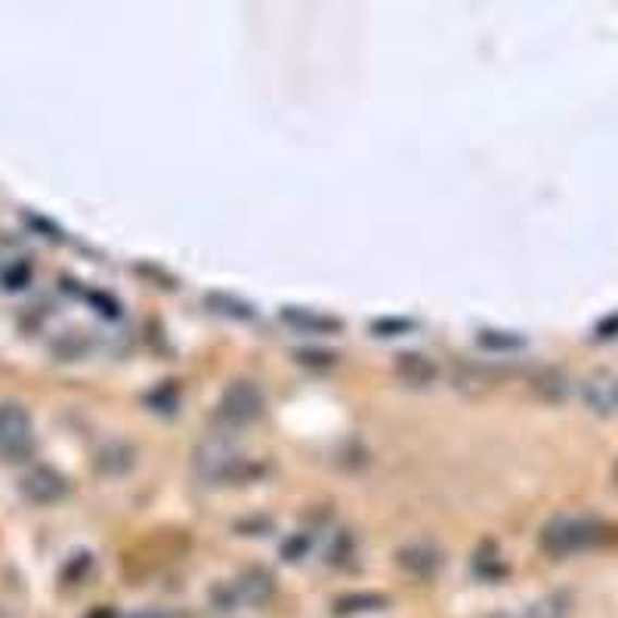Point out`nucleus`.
I'll use <instances>...</instances> for the list:
<instances>
[{
  "label": "nucleus",
  "mask_w": 618,
  "mask_h": 618,
  "mask_svg": "<svg viewBox=\"0 0 618 618\" xmlns=\"http://www.w3.org/2000/svg\"><path fill=\"white\" fill-rule=\"evenodd\" d=\"M193 473L195 480L205 485H238L257 480L263 473V467L248 461L238 443L223 430V433L205 436L195 445Z\"/></svg>",
  "instance_id": "1"
},
{
  "label": "nucleus",
  "mask_w": 618,
  "mask_h": 618,
  "mask_svg": "<svg viewBox=\"0 0 618 618\" xmlns=\"http://www.w3.org/2000/svg\"><path fill=\"white\" fill-rule=\"evenodd\" d=\"M353 554H356V539L349 535L347 529L334 532V539H331L329 544V557H325V560H329L331 566H347Z\"/></svg>",
  "instance_id": "16"
},
{
  "label": "nucleus",
  "mask_w": 618,
  "mask_h": 618,
  "mask_svg": "<svg viewBox=\"0 0 618 618\" xmlns=\"http://www.w3.org/2000/svg\"><path fill=\"white\" fill-rule=\"evenodd\" d=\"M205 304H208L213 312L238 319V322H251V319H257V309H254L251 304H245V300H238V297H230V294H208Z\"/></svg>",
  "instance_id": "12"
},
{
  "label": "nucleus",
  "mask_w": 618,
  "mask_h": 618,
  "mask_svg": "<svg viewBox=\"0 0 618 618\" xmlns=\"http://www.w3.org/2000/svg\"><path fill=\"white\" fill-rule=\"evenodd\" d=\"M232 584H235V594L242 600V609L245 606L260 609V606H267L275 597V579H272L270 569H263V566L245 569L238 579H232Z\"/></svg>",
  "instance_id": "7"
},
{
  "label": "nucleus",
  "mask_w": 618,
  "mask_h": 618,
  "mask_svg": "<svg viewBox=\"0 0 618 618\" xmlns=\"http://www.w3.org/2000/svg\"><path fill=\"white\" fill-rule=\"evenodd\" d=\"M279 319L294 331H304V334H337L344 329V322L337 316H325L319 309L307 307H282L279 309Z\"/></svg>",
  "instance_id": "9"
},
{
  "label": "nucleus",
  "mask_w": 618,
  "mask_h": 618,
  "mask_svg": "<svg viewBox=\"0 0 618 618\" xmlns=\"http://www.w3.org/2000/svg\"><path fill=\"white\" fill-rule=\"evenodd\" d=\"M386 603H390L386 594H378V591H356V594L334 600V616H362V613H378V609H386Z\"/></svg>",
  "instance_id": "11"
},
{
  "label": "nucleus",
  "mask_w": 618,
  "mask_h": 618,
  "mask_svg": "<svg viewBox=\"0 0 618 618\" xmlns=\"http://www.w3.org/2000/svg\"><path fill=\"white\" fill-rule=\"evenodd\" d=\"M477 347L489 349V353H514V349L526 347V341L514 331H480Z\"/></svg>",
  "instance_id": "15"
},
{
  "label": "nucleus",
  "mask_w": 618,
  "mask_h": 618,
  "mask_svg": "<svg viewBox=\"0 0 618 618\" xmlns=\"http://www.w3.org/2000/svg\"><path fill=\"white\" fill-rule=\"evenodd\" d=\"M489 618H514L510 613H495V616H489Z\"/></svg>",
  "instance_id": "22"
},
{
  "label": "nucleus",
  "mask_w": 618,
  "mask_h": 618,
  "mask_svg": "<svg viewBox=\"0 0 618 618\" xmlns=\"http://www.w3.org/2000/svg\"><path fill=\"white\" fill-rule=\"evenodd\" d=\"M569 613H572L569 597H566L563 591H554V594H547V597L535 600V603L529 606L526 618H569Z\"/></svg>",
  "instance_id": "14"
},
{
  "label": "nucleus",
  "mask_w": 618,
  "mask_h": 618,
  "mask_svg": "<svg viewBox=\"0 0 618 618\" xmlns=\"http://www.w3.org/2000/svg\"><path fill=\"white\" fill-rule=\"evenodd\" d=\"M535 390H539L544 399H560L563 393H566V381H563V374L557 371H541L539 378H535Z\"/></svg>",
  "instance_id": "18"
},
{
  "label": "nucleus",
  "mask_w": 618,
  "mask_h": 618,
  "mask_svg": "<svg viewBox=\"0 0 618 618\" xmlns=\"http://www.w3.org/2000/svg\"><path fill=\"white\" fill-rule=\"evenodd\" d=\"M584 399H588V406L594 408V411H613L618 403V390L613 381L594 378V381L584 384Z\"/></svg>",
  "instance_id": "13"
},
{
  "label": "nucleus",
  "mask_w": 618,
  "mask_h": 618,
  "mask_svg": "<svg viewBox=\"0 0 618 618\" xmlns=\"http://www.w3.org/2000/svg\"><path fill=\"white\" fill-rule=\"evenodd\" d=\"M396 566L415 579H433L443 569V551L433 544H406L396 551Z\"/></svg>",
  "instance_id": "8"
},
{
  "label": "nucleus",
  "mask_w": 618,
  "mask_h": 618,
  "mask_svg": "<svg viewBox=\"0 0 618 618\" xmlns=\"http://www.w3.org/2000/svg\"><path fill=\"white\" fill-rule=\"evenodd\" d=\"M35 455V424L22 403H0V458L22 464Z\"/></svg>",
  "instance_id": "4"
},
{
  "label": "nucleus",
  "mask_w": 618,
  "mask_h": 618,
  "mask_svg": "<svg viewBox=\"0 0 618 618\" xmlns=\"http://www.w3.org/2000/svg\"><path fill=\"white\" fill-rule=\"evenodd\" d=\"M415 329V322L411 319H381V322H374L371 331L374 334H381V337H396V334H406V331Z\"/></svg>",
  "instance_id": "20"
},
{
  "label": "nucleus",
  "mask_w": 618,
  "mask_h": 618,
  "mask_svg": "<svg viewBox=\"0 0 618 618\" xmlns=\"http://www.w3.org/2000/svg\"><path fill=\"white\" fill-rule=\"evenodd\" d=\"M393 371H396V378L403 384L415 386V390H424V386H433L440 381V366L427 353H418V349L399 353L393 359Z\"/></svg>",
  "instance_id": "6"
},
{
  "label": "nucleus",
  "mask_w": 618,
  "mask_h": 618,
  "mask_svg": "<svg viewBox=\"0 0 618 618\" xmlns=\"http://www.w3.org/2000/svg\"><path fill=\"white\" fill-rule=\"evenodd\" d=\"M309 547H312V535H309L307 529H300V532H291L288 539L282 541V557L288 563H297L304 560L309 554Z\"/></svg>",
  "instance_id": "17"
},
{
  "label": "nucleus",
  "mask_w": 618,
  "mask_h": 618,
  "mask_svg": "<svg viewBox=\"0 0 618 618\" xmlns=\"http://www.w3.org/2000/svg\"><path fill=\"white\" fill-rule=\"evenodd\" d=\"M136 464L134 445L127 443H109L97 452V470L106 477H124Z\"/></svg>",
  "instance_id": "10"
},
{
  "label": "nucleus",
  "mask_w": 618,
  "mask_h": 618,
  "mask_svg": "<svg viewBox=\"0 0 618 618\" xmlns=\"http://www.w3.org/2000/svg\"><path fill=\"white\" fill-rule=\"evenodd\" d=\"M20 492L25 502L38 504V507H50V504H59L65 495H69V480L59 473L57 467L50 464H35L22 473Z\"/></svg>",
  "instance_id": "5"
},
{
  "label": "nucleus",
  "mask_w": 618,
  "mask_h": 618,
  "mask_svg": "<svg viewBox=\"0 0 618 618\" xmlns=\"http://www.w3.org/2000/svg\"><path fill=\"white\" fill-rule=\"evenodd\" d=\"M127 618H174L168 609H139V613H134V616Z\"/></svg>",
  "instance_id": "21"
},
{
  "label": "nucleus",
  "mask_w": 618,
  "mask_h": 618,
  "mask_svg": "<svg viewBox=\"0 0 618 618\" xmlns=\"http://www.w3.org/2000/svg\"><path fill=\"white\" fill-rule=\"evenodd\" d=\"M263 408H267V396H263L260 384L248 381V378H238V381L223 386L213 418H217V424L223 427L226 433H232V430L254 424L263 415Z\"/></svg>",
  "instance_id": "3"
},
{
  "label": "nucleus",
  "mask_w": 618,
  "mask_h": 618,
  "mask_svg": "<svg viewBox=\"0 0 618 618\" xmlns=\"http://www.w3.org/2000/svg\"><path fill=\"white\" fill-rule=\"evenodd\" d=\"M606 535V526L591 517H557L541 529V551L551 557H572L591 551Z\"/></svg>",
  "instance_id": "2"
},
{
  "label": "nucleus",
  "mask_w": 618,
  "mask_h": 618,
  "mask_svg": "<svg viewBox=\"0 0 618 618\" xmlns=\"http://www.w3.org/2000/svg\"><path fill=\"white\" fill-rule=\"evenodd\" d=\"M294 359L307 368H331L337 362V356H334L331 349H297Z\"/></svg>",
  "instance_id": "19"
}]
</instances>
